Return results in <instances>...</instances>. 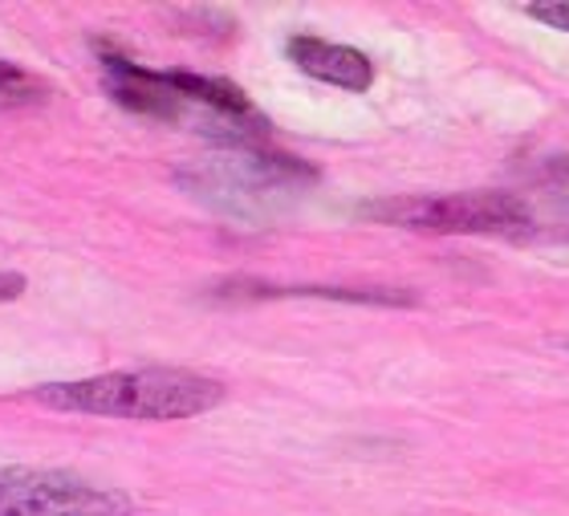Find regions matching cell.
<instances>
[{
    "mask_svg": "<svg viewBox=\"0 0 569 516\" xmlns=\"http://www.w3.org/2000/svg\"><path fill=\"white\" fill-rule=\"evenodd\" d=\"M358 216L391 228L451 236H517L529 228V208L509 191H456V196H407V200H370Z\"/></svg>",
    "mask_w": 569,
    "mask_h": 516,
    "instance_id": "obj_3",
    "label": "cell"
},
{
    "mask_svg": "<svg viewBox=\"0 0 569 516\" xmlns=\"http://www.w3.org/2000/svg\"><path fill=\"white\" fill-rule=\"evenodd\" d=\"M46 95H49V86L37 82L29 70L12 66V61H0V102H9V106H37V102H46Z\"/></svg>",
    "mask_w": 569,
    "mask_h": 516,
    "instance_id": "obj_7",
    "label": "cell"
},
{
    "mask_svg": "<svg viewBox=\"0 0 569 516\" xmlns=\"http://www.w3.org/2000/svg\"><path fill=\"white\" fill-rule=\"evenodd\" d=\"M529 17L541 24H553V29H569V4H529Z\"/></svg>",
    "mask_w": 569,
    "mask_h": 516,
    "instance_id": "obj_8",
    "label": "cell"
},
{
    "mask_svg": "<svg viewBox=\"0 0 569 516\" xmlns=\"http://www.w3.org/2000/svg\"><path fill=\"white\" fill-rule=\"evenodd\" d=\"M102 53V73H107V90L119 106H127L131 115L159 118V122H179L188 118L191 106L179 98V90L171 86L167 70H147L139 61L122 58L114 49L98 46Z\"/></svg>",
    "mask_w": 569,
    "mask_h": 516,
    "instance_id": "obj_5",
    "label": "cell"
},
{
    "mask_svg": "<svg viewBox=\"0 0 569 516\" xmlns=\"http://www.w3.org/2000/svg\"><path fill=\"white\" fill-rule=\"evenodd\" d=\"M179 179L212 208L252 220V216L277 211L284 200H293L297 191H306L318 179V171L293 155L261 151L252 142H228L224 151L179 171Z\"/></svg>",
    "mask_w": 569,
    "mask_h": 516,
    "instance_id": "obj_2",
    "label": "cell"
},
{
    "mask_svg": "<svg viewBox=\"0 0 569 516\" xmlns=\"http://www.w3.org/2000/svg\"><path fill=\"white\" fill-rule=\"evenodd\" d=\"M0 516H134V500L70 472L12 468L0 476Z\"/></svg>",
    "mask_w": 569,
    "mask_h": 516,
    "instance_id": "obj_4",
    "label": "cell"
},
{
    "mask_svg": "<svg viewBox=\"0 0 569 516\" xmlns=\"http://www.w3.org/2000/svg\"><path fill=\"white\" fill-rule=\"evenodd\" d=\"M289 61L297 70L318 78V82H330L338 90H350V95H362L375 82V66H370L367 53H358L350 46H333V41H321V37L297 33L289 37Z\"/></svg>",
    "mask_w": 569,
    "mask_h": 516,
    "instance_id": "obj_6",
    "label": "cell"
},
{
    "mask_svg": "<svg viewBox=\"0 0 569 516\" xmlns=\"http://www.w3.org/2000/svg\"><path fill=\"white\" fill-rule=\"evenodd\" d=\"M24 294V277L21 272H0V301H12V297Z\"/></svg>",
    "mask_w": 569,
    "mask_h": 516,
    "instance_id": "obj_9",
    "label": "cell"
},
{
    "mask_svg": "<svg viewBox=\"0 0 569 516\" xmlns=\"http://www.w3.org/2000/svg\"><path fill=\"white\" fill-rule=\"evenodd\" d=\"M33 399L53 407V411L171 423L220 407L224 387L216 378L176 370V366H147V370H114V375L78 378V383H49V387L33 390Z\"/></svg>",
    "mask_w": 569,
    "mask_h": 516,
    "instance_id": "obj_1",
    "label": "cell"
}]
</instances>
